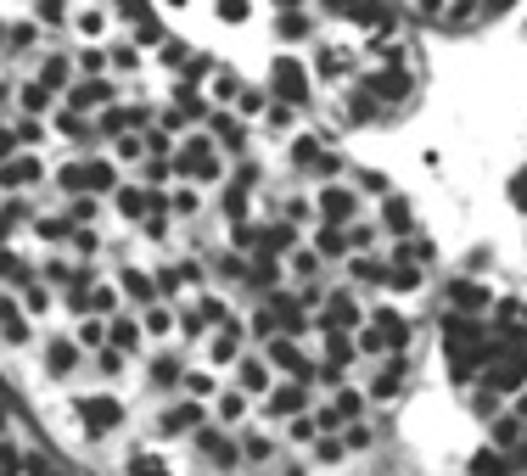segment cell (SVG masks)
Here are the masks:
<instances>
[{
  "mask_svg": "<svg viewBox=\"0 0 527 476\" xmlns=\"http://www.w3.org/2000/svg\"><path fill=\"white\" fill-rule=\"evenodd\" d=\"M79 415H85V426L101 437V432L118 420V404H113V398H85V404H79Z\"/></svg>",
  "mask_w": 527,
  "mask_h": 476,
  "instance_id": "obj_1",
  "label": "cell"
},
{
  "mask_svg": "<svg viewBox=\"0 0 527 476\" xmlns=\"http://www.w3.org/2000/svg\"><path fill=\"white\" fill-rule=\"evenodd\" d=\"M129 476H169V471H163V465H157L152 454H141V460L129 465Z\"/></svg>",
  "mask_w": 527,
  "mask_h": 476,
  "instance_id": "obj_4",
  "label": "cell"
},
{
  "mask_svg": "<svg viewBox=\"0 0 527 476\" xmlns=\"http://www.w3.org/2000/svg\"><path fill=\"white\" fill-rule=\"evenodd\" d=\"M51 370H57V376H68L73 370V348L68 342H51Z\"/></svg>",
  "mask_w": 527,
  "mask_h": 476,
  "instance_id": "obj_2",
  "label": "cell"
},
{
  "mask_svg": "<svg viewBox=\"0 0 527 476\" xmlns=\"http://www.w3.org/2000/svg\"><path fill=\"white\" fill-rule=\"evenodd\" d=\"M113 342H118V348H129V342H135V325L118 320V325H113Z\"/></svg>",
  "mask_w": 527,
  "mask_h": 476,
  "instance_id": "obj_5",
  "label": "cell"
},
{
  "mask_svg": "<svg viewBox=\"0 0 527 476\" xmlns=\"http://www.w3.org/2000/svg\"><path fill=\"white\" fill-rule=\"evenodd\" d=\"M0 180H6V185H23V180H34V163H6V168H0Z\"/></svg>",
  "mask_w": 527,
  "mask_h": 476,
  "instance_id": "obj_3",
  "label": "cell"
},
{
  "mask_svg": "<svg viewBox=\"0 0 527 476\" xmlns=\"http://www.w3.org/2000/svg\"><path fill=\"white\" fill-rule=\"evenodd\" d=\"M6 146H12V135H6V129H0V152H6Z\"/></svg>",
  "mask_w": 527,
  "mask_h": 476,
  "instance_id": "obj_6",
  "label": "cell"
}]
</instances>
